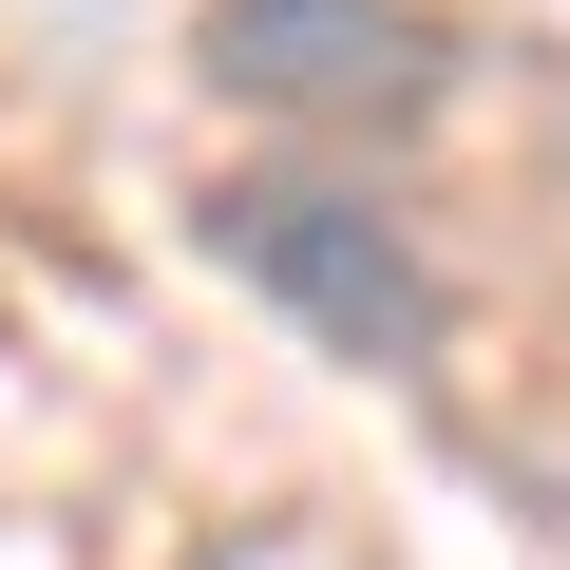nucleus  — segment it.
Segmentation results:
<instances>
[{
	"instance_id": "2",
	"label": "nucleus",
	"mask_w": 570,
	"mask_h": 570,
	"mask_svg": "<svg viewBox=\"0 0 570 570\" xmlns=\"http://www.w3.org/2000/svg\"><path fill=\"white\" fill-rule=\"evenodd\" d=\"M190 58H209L247 115H324V134H381V115H419V96L456 77L419 0H209Z\"/></svg>"
},
{
	"instance_id": "1",
	"label": "nucleus",
	"mask_w": 570,
	"mask_h": 570,
	"mask_svg": "<svg viewBox=\"0 0 570 570\" xmlns=\"http://www.w3.org/2000/svg\"><path fill=\"white\" fill-rule=\"evenodd\" d=\"M190 247L247 285V305H285L324 362H419V343L456 324L438 247H419L381 190H343V171H228V190L190 209Z\"/></svg>"
}]
</instances>
